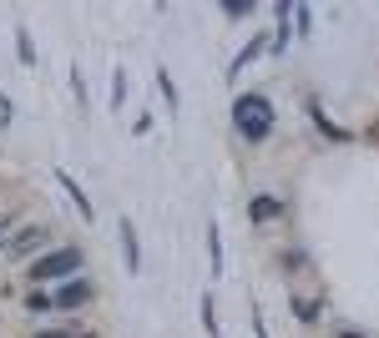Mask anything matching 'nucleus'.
Returning a JSON list of instances; mask_svg holds the SVG:
<instances>
[{"instance_id":"obj_1","label":"nucleus","mask_w":379,"mask_h":338,"mask_svg":"<svg viewBox=\"0 0 379 338\" xmlns=\"http://www.w3.org/2000/svg\"><path fill=\"white\" fill-rule=\"evenodd\" d=\"M233 122H238V132L248 142H268V132H274V106H268V96L248 91V96L233 101Z\"/></svg>"},{"instance_id":"obj_2","label":"nucleus","mask_w":379,"mask_h":338,"mask_svg":"<svg viewBox=\"0 0 379 338\" xmlns=\"http://www.w3.org/2000/svg\"><path fill=\"white\" fill-rule=\"evenodd\" d=\"M76 268H81V253L76 248H56V253H46V258L31 263V278L36 283H61V278H71Z\"/></svg>"},{"instance_id":"obj_3","label":"nucleus","mask_w":379,"mask_h":338,"mask_svg":"<svg viewBox=\"0 0 379 338\" xmlns=\"http://www.w3.org/2000/svg\"><path fill=\"white\" fill-rule=\"evenodd\" d=\"M51 303H56V308H86V303H91V283H86V278H71V283L51 298Z\"/></svg>"},{"instance_id":"obj_4","label":"nucleus","mask_w":379,"mask_h":338,"mask_svg":"<svg viewBox=\"0 0 379 338\" xmlns=\"http://www.w3.org/2000/svg\"><path fill=\"white\" fill-rule=\"evenodd\" d=\"M122 253H127V273H142V243H137V228L122 217Z\"/></svg>"},{"instance_id":"obj_5","label":"nucleus","mask_w":379,"mask_h":338,"mask_svg":"<svg viewBox=\"0 0 379 338\" xmlns=\"http://www.w3.org/2000/svg\"><path fill=\"white\" fill-rule=\"evenodd\" d=\"M56 182H61V187H66V197H71V202L81 207V222H91V197L81 192V182H76L71 172H61V167H56Z\"/></svg>"},{"instance_id":"obj_6","label":"nucleus","mask_w":379,"mask_h":338,"mask_svg":"<svg viewBox=\"0 0 379 338\" xmlns=\"http://www.w3.org/2000/svg\"><path fill=\"white\" fill-rule=\"evenodd\" d=\"M248 217H253V222H279V217H284V202H279V197H253V202H248Z\"/></svg>"},{"instance_id":"obj_7","label":"nucleus","mask_w":379,"mask_h":338,"mask_svg":"<svg viewBox=\"0 0 379 338\" xmlns=\"http://www.w3.org/2000/svg\"><path fill=\"white\" fill-rule=\"evenodd\" d=\"M308 117L318 122V132H323V137H329V142H349V132H344V127H334L329 117H323V106H318V101H308Z\"/></svg>"},{"instance_id":"obj_8","label":"nucleus","mask_w":379,"mask_h":338,"mask_svg":"<svg viewBox=\"0 0 379 338\" xmlns=\"http://www.w3.org/2000/svg\"><path fill=\"white\" fill-rule=\"evenodd\" d=\"M157 86H162V101H167V111H172V117H177V81H172V71L167 66H157Z\"/></svg>"},{"instance_id":"obj_9","label":"nucleus","mask_w":379,"mask_h":338,"mask_svg":"<svg viewBox=\"0 0 379 338\" xmlns=\"http://www.w3.org/2000/svg\"><path fill=\"white\" fill-rule=\"evenodd\" d=\"M258 51H263V36H253V41H248V46L238 51V61L228 66V76H238V66H248V61H253V56H258Z\"/></svg>"},{"instance_id":"obj_10","label":"nucleus","mask_w":379,"mask_h":338,"mask_svg":"<svg viewBox=\"0 0 379 338\" xmlns=\"http://www.w3.org/2000/svg\"><path fill=\"white\" fill-rule=\"evenodd\" d=\"M207 248H212V273L223 278V268H228V263H223V238H218V228H207Z\"/></svg>"},{"instance_id":"obj_11","label":"nucleus","mask_w":379,"mask_h":338,"mask_svg":"<svg viewBox=\"0 0 379 338\" xmlns=\"http://www.w3.org/2000/svg\"><path fill=\"white\" fill-rule=\"evenodd\" d=\"M16 51H21V61H26V66H36V46H31V31H26V26L16 31Z\"/></svg>"},{"instance_id":"obj_12","label":"nucleus","mask_w":379,"mask_h":338,"mask_svg":"<svg viewBox=\"0 0 379 338\" xmlns=\"http://www.w3.org/2000/svg\"><path fill=\"white\" fill-rule=\"evenodd\" d=\"M36 243H46V228H31V233H21V238H16V253H31Z\"/></svg>"},{"instance_id":"obj_13","label":"nucleus","mask_w":379,"mask_h":338,"mask_svg":"<svg viewBox=\"0 0 379 338\" xmlns=\"http://www.w3.org/2000/svg\"><path fill=\"white\" fill-rule=\"evenodd\" d=\"M197 313H202V328L218 338V313H212V298H207V293H202V308H197Z\"/></svg>"},{"instance_id":"obj_14","label":"nucleus","mask_w":379,"mask_h":338,"mask_svg":"<svg viewBox=\"0 0 379 338\" xmlns=\"http://www.w3.org/2000/svg\"><path fill=\"white\" fill-rule=\"evenodd\" d=\"M122 101H127V76H122V71H117V76H112V106H117V111H122Z\"/></svg>"},{"instance_id":"obj_15","label":"nucleus","mask_w":379,"mask_h":338,"mask_svg":"<svg viewBox=\"0 0 379 338\" xmlns=\"http://www.w3.org/2000/svg\"><path fill=\"white\" fill-rule=\"evenodd\" d=\"M294 313H298L303 323H313V318H318V303H308V298H294Z\"/></svg>"},{"instance_id":"obj_16","label":"nucleus","mask_w":379,"mask_h":338,"mask_svg":"<svg viewBox=\"0 0 379 338\" xmlns=\"http://www.w3.org/2000/svg\"><path fill=\"white\" fill-rule=\"evenodd\" d=\"M26 308H31V313H46V308H56V303H51V293L41 288V293H31V303H26Z\"/></svg>"},{"instance_id":"obj_17","label":"nucleus","mask_w":379,"mask_h":338,"mask_svg":"<svg viewBox=\"0 0 379 338\" xmlns=\"http://www.w3.org/2000/svg\"><path fill=\"white\" fill-rule=\"evenodd\" d=\"M294 26L308 31V26H313V11H308V6H294Z\"/></svg>"},{"instance_id":"obj_18","label":"nucleus","mask_w":379,"mask_h":338,"mask_svg":"<svg viewBox=\"0 0 379 338\" xmlns=\"http://www.w3.org/2000/svg\"><path fill=\"white\" fill-rule=\"evenodd\" d=\"M223 11H228V16H248L253 6H248V0H223Z\"/></svg>"},{"instance_id":"obj_19","label":"nucleus","mask_w":379,"mask_h":338,"mask_svg":"<svg viewBox=\"0 0 379 338\" xmlns=\"http://www.w3.org/2000/svg\"><path fill=\"white\" fill-rule=\"evenodd\" d=\"M0 122H11V101L6 96H0Z\"/></svg>"},{"instance_id":"obj_20","label":"nucleus","mask_w":379,"mask_h":338,"mask_svg":"<svg viewBox=\"0 0 379 338\" xmlns=\"http://www.w3.org/2000/svg\"><path fill=\"white\" fill-rule=\"evenodd\" d=\"M6 228H11V222H6V217H0V238H6Z\"/></svg>"},{"instance_id":"obj_21","label":"nucleus","mask_w":379,"mask_h":338,"mask_svg":"<svg viewBox=\"0 0 379 338\" xmlns=\"http://www.w3.org/2000/svg\"><path fill=\"white\" fill-rule=\"evenodd\" d=\"M339 338H364V333H339Z\"/></svg>"}]
</instances>
